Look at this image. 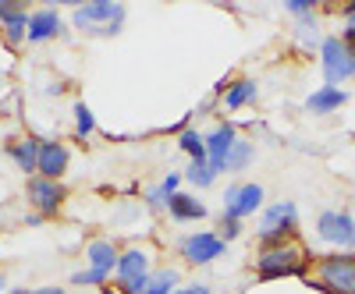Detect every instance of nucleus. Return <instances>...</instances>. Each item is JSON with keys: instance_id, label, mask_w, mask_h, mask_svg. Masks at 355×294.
Segmentation results:
<instances>
[{"instance_id": "nucleus-35", "label": "nucleus", "mask_w": 355, "mask_h": 294, "mask_svg": "<svg viewBox=\"0 0 355 294\" xmlns=\"http://www.w3.org/2000/svg\"><path fill=\"white\" fill-rule=\"evenodd\" d=\"M11 294H28V291H11Z\"/></svg>"}, {"instance_id": "nucleus-33", "label": "nucleus", "mask_w": 355, "mask_h": 294, "mask_svg": "<svg viewBox=\"0 0 355 294\" xmlns=\"http://www.w3.org/2000/svg\"><path fill=\"white\" fill-rule=\"evenodd\" d=\"M345 18H348V21L355 18V4H345Z\"/></svg>"}, {"instance_id": "nucleus-24", "label": "nucleus", "mask_w": 355, "mask_h": 294, "mask_svg": "<svg viewBox=\"0 0 355 294\" xmlns=\"http://www.w3.org/2000/svg\"><path fill=\"white\" fill-rule=\"evenodd\" d=\"M185 178H189L192 185L206 188V185H214V178H217V174H214V167H210V163H192V167H189V174H185Z\"/></svg>"}, {"instance_id": "nucleus-19", "label": "nucleus", "mask_w": 355, "mask_h": 294, "mask_svg": "<svg viewBox=\"0 0 355 294\" xmlns=\"http://www.w3.org/2000/svg\"><path fill=\"white\" fill-rule=\"evenodd\" d=\"M249 100H256V82H252V78L231 82V89L224 93V103H227V110H239V107H245Z\"/></svg>"}, {"instance_id": "nucleus-1", "label": "nucleus", "mask_w": 355, "mask_h": 294, "mask_svg": "<svg viewBox=\"0 0 355 294\" xmlns=\"http://www.w3.org/2000/svg\"><path fill=\"white\" fill-rule=\"evenodd\" d=\"M309 287H320L323 294H355V255L334 252L316 262V277L306 280Z\"/></svg>"}, {"instance_id": "nucleus-14", "label": "nucleus", "mask_w": 355, "mask_h": 294, "mask_svg": "<svg viewBox=\"0 0 355 294\" xmlns=\"http://www.w3.org/2000/svg\"><path fill=\"white\" fill-rule=\"evenodd\" d=\"M167 213H171V220H178V223H189V220H202V217H206V205H202L196 195L174 192V195L167 199Z\"/></svg>"}, {"instance_id": "nucleus-25", "label": "nucleus", "mask_w": 355, "mask_h": 294, "mask_svg": "<svg viewBox=\"0 0 355 294\" xmlns=\"http://www.w3.org/2000/svg\"><path fill=\"white\" fill-rule=\"evenodd\" d=\"M299 39H302L306 46H316V43H320V28H316L313 18H302V21H299Z\"/></svg>"}, {"instance_id": "nucleus-23", "label": "nucleus", "mask_w": 355, "mask_h": 294, "mask_svg": "<svg viewBox=\"0 0 355 294\" xmlns=\"http://www.w3.org/2000/svg\"><path fill=\"white\" fill-rule=\"evenodd\" d=\"M174 287H178V273L174 270H160L150 280V291H146V294H174Z\"/></svg>"}, {"instance_id": "nucleus-29", "label": "nucleus", "mask_w": 355, "mask_h": 294, "mask_svg": "<svg viewBox=\"0 0 355 294\" xmlns=\"http://www.w3.org/2000/svg\"><path fill=\"white\" fill-rule=\"evenodd\" d=\"M341 43H345V46H348V53L355 57V18H352V21L341 28Z\"/></svg>"}, {"instance_id": "nucleus-27", "label": "nucleus", "mask_w": 355, "mask_h": 294, "mask_svg": "<svg viewBox=\"0 0 355 294\" xmlns=\"http://www.w3.org/2000/svg\"><path fill=\"white\" fill-rule=\"evenodd\" d=\"M71 280H75V284H103L107 273H100V270H85V273H75Z\"/></svg>"}, {"instance_id": "nucleus-28", "label": "nucleus", "mask_w": 355, "mask_h": 294, "mask_svg": "<svg viewBox=\"0 0 355 294\" xmlns=\"http://www.w3.org/2000/svg\"><path fill=\"white\" fill-rule=\"evenodd\" d=\"M288 11H291V15H299V18H313V4H309V0H291Z\"/></svg>"}, {"instance_id": "nucleus-20", "label": "nucleus", "mask_w": 355, "mask_h": 294, "mask_svg": "<svg viewBox=\"0 0 355 294\" xmlns=\"http://www.w3.org/2000/svg\"><path fill=\"white\" fill-rule=\"evenodd\" d=\"M178 145L192 156V163H210V153H206V138H199L196 131H182V138H178Z\"/></svg>"}, {"instance_id": "nucleus-12", "label": "nucleus", "mask_w": 355, "mask_h": 294, "mask_svg": "<svg viewBox=\"0 0 355 294\" xmlns=\"http://www.w3.org/2000/svg\"><path fill=\"white\" fill-rule=\"evenodd\" d=\"M68 170V149L61 142H43L40 145V178L57 181Z\"/></svg>"}, {"instance_id": "nucleus-13", "label": "nucleus", "mask_w": 355, "mask_h": 294, "mask_svg": "<svg viewBox=\"0 0 355 294\" xmlns=\"http://www.w3.org/2000/svg\"><path fill=\"white\" fill-rule=\"evenodd\" d=\"M64 33V25L61 18H57V11H36L33 18H28V43H46L53 36H61Z\"/></svg>"}, {"instance_id": "nucleus-10", "label": "nucleus", "mask_w": 355, "mask_h": 294, "mask_svg": "<svg viewBox=\"0 0 355 294\" xmlns=\"http://www.w3.org/2000/svg\"><path fill=\"white\" fill-rule=\"evenodd\" d=\"M28 199H33L36 213H57V205L64 202V188L61 181H50V178H33L28 181Z\"/></svg>"}, {"instance_id": "nucleus-15", "label": "nucleus", "mask_w": 355, "mask_h": 294, "mask_svg": "<svg viewBox=\"0 0 355 294\" xmlns=\"http://www.w3.org/2000/svg\"><path fill=\"white\" fill-rule=\"evenodd\" d=\"M348 103V93L341 89V85H320V89L306 100V107L313 110V113H334V110H341Z\"/></svg>"}, {"instance_id": "nucleus-26", "label": "nucleus", "mask_w": 355, "mask_h": 294, "mask_svg": "<svg viewBox=\"0 0 355 294\" xmlns=\"http://www.w3.org/2000/svg\"><path fill=\"white\" fill-rule=\"evenodd\" d=\"M239 230H242L239 220H234V217H224V220H220V241H234V238H239Z\"/></svg>"}, {"instance_id": "nucleus-6", "label": "nucleus", "mask_w": 355, "mask_h": 294, "mask_svg": "<svg viewBox=\"0 0 355 294\" xmlns=\"http://www.w3.org/2000/svg\"><path fill=\"white\" fill-rule=\"evenodd\" d=\"M316 234L327 245H338L341 252L355 248V217L345 213V210H327V213H320V220H316Z\"/></svg>"}, {"instance_id": "nucleus-34", "label": "nucleus", "mask_w": 355, "mask_h": 294, "mask_svg": "<svg viewBox=\"0 0 355 294\" xmlns=\"http://www.w3.org/2000/svg\"><path fill=\"white\" fill-rule=\"evenodd\" d=\"M4 287H8V280H4V273H0V294H4Z\"/></svg>"}, {"instance_id": "nucleus-30", "label": "nucleus", "mask_w": 355, "mask_h": 294, "mask_svg": "<svg viewBox=\"0 0 355 294\" xmlns=\"http://www.w3.org/2000/svg\"><path fill=\"white\" fill-rule=\"evenodd\" d=\"M178 181H182V178H178V174H167V178H164V185H160V188H164V195H167V199H171V195L178 192Z\"/></svg>"}, {"instance_id": "nucleus-7", "label": "nucleus", "mask_w": 355, "mask_h": 294, "mask_svg": "<svg viewBox=\"0 0 355 294\" xmlns=\"http://www.w3.org/2000/svg\"><path fill=\"white\" fill-rule=\"evenodd\" d=\"M150 273H146V252L142 248H128L117 262V287H125L128 294H146L150 291Z\"/></svg>"}, {"instance_id": "nucleus-5", "label": "nucleus", "mask_w": 355, "mask_h": 294, "mask_svg": "<svg viewBox=\"0 0 355 294\" xmlns=\"http://www.w3.org/2000/svg\"><path fill=\"white\" fill-rule=\"evenodd\" d=\"M320 61H323V75H327V85H338L345 78L355 75V57L348 53V46L341 43V36H327L320 43Z\"/></svg>"}, {"instance_id": "nucleus-4", "label": "nucleus", "mask_w": 355, "mask_h": 294, "mask_svg": "<svg viewBox=\"0 0 355 294\" xmlns=\"http://www.w3.org/2000/svg\"><path fill=\"white\" fill-rule=\"evenodd\" d=\"M295 202H274L270 210L263 213V223H259V245L263 248H277V245H288V234L295 230Z\"/></svg>"}, {"instance_id": "nucleus-18", "label": "nucleus", "mask_w": 355, "mask_h": 294, "mask_svg": "<svg viewBox=\"0 0 355 294\" xmlns=\"http://www.w3.org/2000/svg\"><path fill=\"white\" fill-rule=\"evenodd\" d=\"M40 145L43 142H36V138H21V142L11 145V156H15L18 170H25V174L40 170Z\"/></svg>"}, {"instance_id": "nucleus-22", "label": "nucleus", "mask_w": 355, "mask_h": 294, "mask_svg": "<svg viewBox=\"0 0 355 294\" xmlns=\"http://www.w3.org/2000/svg\"><path fill=\"white\" fill-rule=\"evenodd\" d=\"M93 128H96L93 110H89L85 103H75V131H78L82 138H89V135H93Z\"/></svg>"}, {"instance_id": "nucleus-17", "label": "nucleus", "mask_w": 355, "mask_h": 294, "mask_svg": "<svg viewBox=\"0 0 355 294\" xmlns=\"http://www.w3.org/2000/svg\"><path fill=\"white\" fill-rule=\"evenodd\" d=\"M85 255H89V262H93V270H100V273H117V262H121V255L114 252V245L110 241H93L85 248Z\"/></svg>"}, {"instance_id": "nucleus-9", "label": "nucleus", "mask_w": 355, "mask_h": 294, "mask_svg": "<svg viewBox=\"0 0 355 294\" xmlns=\"http://www.w3.org/2000/svg\"><path fill=\"white\" fill-rule=\"evenodd\" d=\"M263 205V188L259 185H234L224 192V217H234L242 220L249 213H256Z\"/></svg>"}, {"instance_id": "nucleus-32", "label": "nucleus", "mask_w": 355, "mask_h": 294, "mask_svg": "<svg viewBox=\"0 0 355 294\" xmlns=\"http://www.w3.org/2000/svg\"><path fill=\"white\" fill-rule=\"evenodd\" d=\"M33 294H64L61 287H40V291H33Z\"/></svg>"}, {"instance_id": "nucleus-3", "label": "nucleus", "mask_w": 355, "mask_h": 294, "mask_svg": "<svg viewBox=\"0 0 355 294\" xmlns=\"http://www.w3.org/2000/svg\"><path fill=\"white\" fill-rule=\"evenodd\" d=\"M125 21V4H78L75 25L93 36H117Z\"/></svg>"}, {"instance_id": "nucleus-2", "label": "nucleus", "mask_w": 355, "mask_h": 294, "mask_svg": "<svg viewBox=\"0 0 355 294\" xmlns=\"http://www.w3.org/2000/svg\"><path fill=\"white\" fill-rule=\"evenodd\" d=\"M259 280H284V277H309L306 273V259L295 245H277V248H263L256 262Z\"/></svg>"}, {"instance_id": "nucleus-21", "label": "nucleus", "mask_w": 355, "mask_h": 294, "mask_svg": "<svg viewBox=\"0 0 355 294\" xmlns=\"http://www.w3.org/2000/svg\"><path fill=\"white\" fill-rule=\"evenodd\" d=\"M249 160H252V145L239 138V142H234V149L227 153V170H245Z\"/></svg>"}, {"instance_id": "nucleus-31", "label": "nucleus", "mask_w": 355, "mask_h": 294, "mask_svg": "<svg viewBox=\"0 0 355 294\" xmlns=\"http://www.w3.org/2000/svg\"><path fill=\"white\" fill-rule=\"evenodd\" d=\"M174 294H210V287H199L196 284V287H182V291H174Z\"/></svg>"}, {"instance_id": "nucleus-16", "label": "nucleus", "mask_w": 355, "mask_h": 294, "mask_svg": "<svg viewBox=\"0 0 355 294\" xmlns=\"http://www.w3.org/2000/svg\"><path fill=\"white\" fill-rule=\"evenodd\" d=\"M28 18H33V15H25L18 4H0V25H4V36L11 43L28 39Z\"/></svg>"}, {"instance_id": "nucleus-11", "label": "nucleus", "mask_w": 355, "mask_h": 294, "mask_svg": "<svg viewBox=\"0 0 355 294\" xmlns=\"http://www.w3.org/2000/svg\"><path fill=\"white\" fill-rule=\"evenodd\" d=\"M234 128L231 125H220L214 135H206V153H210V167L214 174H224L227 170V153L234 149Z\"/></svg>"}, {"instance_id": "nucleus-8", "label": "nucleus", "mask_w": 355, "mask_h": 294, "mask_svg": "<svg viewBox=\"0 0 355 294\" xmlns=\"http://www.w3.org/2000/svg\"><path fill=\"white\" fill-rule=\"evenodd\" d=\"M182 255L192 262V266H206V262H217L224 255V241H220V234L199 230V234H189V238L182 241Z\"/></svg>"}]
</instances>
